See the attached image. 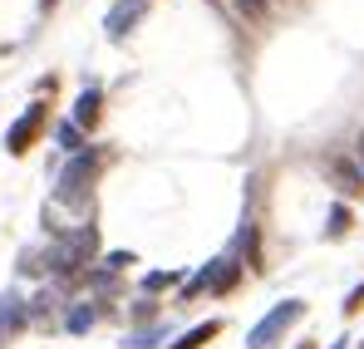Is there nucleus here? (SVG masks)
Here are the masks:
<instances>
[{
    "mask_svg": "<svg viewBox=\"0 0 364 349\" xmlns=\"http://www.w3.org/2000/svg\"><path fill=\"white\" fill-rule=\"evenodd\" d=\"M173 281H178L173 271H153V276H143V291H168Z\"/></svg>",
    "mask_w": 364,
    "mask_h": 349,
    "instance_id": "13",
    "label": "nucleus"
},
{
    "mask_svg": "<svg viewBox=\"0 0 364 349\" xmlns=\"http://www.w3.org/2000/svg\"><path fill=\"white\" fill-rule=\"evenodd\" d=\"M99 114H104V94H99V84H89V89L74 99V118H69V123L84 133V128H94V123H99Z\"/></svg>",
    "mask_w": 364,
    "mask_h": 349,
    "instance_id": "7",
    "label": "nucleus"
},
{
    "mask_svg": "<svg viewBox=\"0 0 364 349\" xmlns=\"http://www.w3.org/2000/svg\"><path fill=\"white\" fill-rule=\"evenodd\" d=\"M143 15H148V0H119V5L109 10V20H104L109 40H128V30H133Z\"/></svg>",
    "mask_w": 364,
    "mask_h": 349,
    "instance_id": "5",
    "label": "nucleus"
},
{
    "mask_svg": "<svg viewBox=\"0 0 364 349\" xmlns=\"http://www.w3.org/2000/svg\"><path fill=\"white\" fill-rule=\"evenodd\" d=\"M325 173H330V182H335V192H345V197L364 192V173L355 168V158H340V153H330V158H325Z\"/></svg>",
    "mask_w": 364,
    "mask_h": 349,
    "instance_id": "6",
    "label": "nucleus"
},
{
    "mask_svg": "<svg viewBox=\"0 0 364 349\" xmlns=\"http://www.w3.org/2000/svg\"><path fill=\"white\" fill-rule=\"evenodd\" d=\"M123 266H133L128 251H109V256H104V271H123Z\"/></svg>",
    "mask_w": 364,
    "mask_h": 349,
    "instance_id": "15",
    "label": "nucleus"
},
{
    "mask_svg": "<svg viewBox=\"0 0 364 349\" xmlns=\"http://www.w3.org/2000/svg\"><path fill=\"white\" fill-rule=\"evenodd\" d=\"M94 315H99L94 305H74V310L64 315V330H69V335H84V330L94 325Z\"/></svg>",
    "mask_w": 364,
    "mask_h": 349,
    "instance_id": "9",
    "label": "nucleus"
},
{
    "mask_svg": "<svg viewBox=\"0 0 364 349\" xmlns=\"http://www.w3.org/2000/svg\"><path fill=\"white\" fill-rule=\"evenodd\" d=\"M55 138H60V148H64V153H84V133H79V128H74L69 118H64L60 128H55Z\"/></svg>",
    "mask_w": 364,
    "mask_h": 349,
    "instance_id": "10",
    "label": "nucleus"
},
{
    "mask_svg": "<svg viewBox=\"0 0 364 349\" xmlns=\"http://www.w3.org/2000/svg\"><path fill=\"white\" fill-rule=\"evenodd\" d=\"M40 5H45V10H55V5H60V0H40Z\"/></svg>",
    "mask_w": 364,
    "mask_h": 349,
    "instance_id": "18",
    "label": "nucleus"
},
{
    "mask_svg": "<svg viewBox=\"0 0 364 349\" xmlns=\"http://www.w3.org/2000/svg\"><path fill=\"white\" fill-rule=\"evenodd\" d=\"M158 340H163V330H143V335H133V340H123L128 349H158Z\"/></svg>",
    "mask_w": 364,
    "mask_h": 349,
    "instance_id": "12",
    "label": "nucleus"
},
{
    "mask_svg": "<svg viewBox=\"0 0 364 349\" xmlns=\"http://www.w3.org/2000/svg\"><path fill=\"white\" fill-rule=\"evenodd\" d=\"M212 335H222V320H207V325H197V330H187V335H182V340H178L173 349H202L207 340H212Z\"/></svg>",
    "mask_w": 364,
    "mask_h": 349,
    "instance_id": "8",
    "label": "nucleus"
},
{
    "mask_svg": "<svg viewBox=\"0 0 364 349\" xmlns=\"http://www.w3.org/2000/svg\"><path fill=\"white\" fill-rule=\"evenodd\" d=\"M301 315H305V300H281V305H276V310L246 335V349H276L281 340H286V330H291Z\"/></svg>",
    "mask_w": 364,
    "mask_h": 349,
    "instance_id": "3",
    "label": "nucleus"
},
{
    "mask_svg": "<svg viewBox=\"0 0 364 349\" xmlns=\"http://www.w3.org/2000/svg\"><path fill=\"white\" fill-rule=\"evenodd\" d=\"M237 281H242V261H237V256H217V261H207V266L197 271V281L182 291V300H197L202 291L232 295V291H237Z\"/></svg>",
    "mask_w": 364,
    "mask_h": 349,
    "instance_id": "2",
    "label": "nucleus"
},
{
    "mask_svg": "<svg viewBox=\"0 0 364 349\" xmlns=\"http://www.w3.org/2000/svg\"><path fill=\"white\" fill-rule=\"evenodd\" d=\"M237 10L246 20H266V0H237Z\"/></svg>",
    "mask_w": 364,
    "mask_h": 349,
    "instance_id": "14",
    "label": "nucleus"
},
{
    "mask_svg": "<svg viewBox=\"0 0 364 349\" xmlns=\"http://www.w3.org/2000/svg\"><path fill=\"white\" fill-rule=\"evenodd\" d=\"M360 305H364V286H355V291H350V300H345V315H355Z\"/></svg>",
    "mask_w": 364,
    "mask_h": 349,
    "instance_id": "16",
    "label": "nucleus"
},
{
    "mask_svg": "<svg viewBox=\"0 0 364 349\" xmlns=\"http://www.w3.org/2000/svg\"><path fill=\"white\" fill-rule=\"evenodd\" d=\"M45 118H50V104H30L25 114L10 123V133H5V148H10L15 158H25V153H30V143L45 133Z\"/></svg>",
    "mask_w": 364,
    "mask_h": 349,
    "instance_id": "4",
    "label": "nucleus"
},
{
    "mask_svg": "<svg viewBox=\"0 0 364 349\" xmlns=\"http://www.w3.org/2000/svg\"><path fill=\"white\" fill-rule=\"evenodd\" d=\"M99 168H104V153H99V148H94V153H74L69 168L60 173L55 197H60V202H84L89 187H94V177H99Z\"/></svg>",
    "mask_w": 364,
    "mask_h": 349,
    "instance_id": "1",
    "label": "nucleus"
},
{
    "mask_svg": "<svg viewBox=\"0 0 364 349\" xmlns=\"http://www.w3.org/2000/svg\"><path fill=\"white\" fill-rule=\"evenodd\" d=\"M350 222H355V217H350V207H330V227H325V236H330V241H335V236H345V232H350Z\"/></svg>",
    "mask_w": 364,
    "mask_h": 349,
    "instance_id": "11",
    "label": "nucleus"
},
{
    "mask_svg": "<svg viewBox=\"0 0 364 349\" xmlns=\"http://www.w3.org/2000/svg\"><path fill=\"white\" fill-rule=\"evenodd\" d=\"M355 168L364 173V133H360V143H355Z\"/></svg>",
    "mask_w": 364,
    "mask_h": 349,
    "instance_id": "17",
    "label": "nucleus"
}]
</instances>
